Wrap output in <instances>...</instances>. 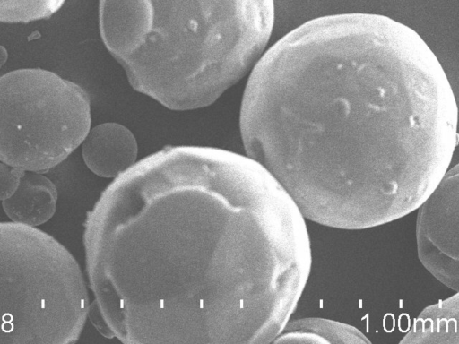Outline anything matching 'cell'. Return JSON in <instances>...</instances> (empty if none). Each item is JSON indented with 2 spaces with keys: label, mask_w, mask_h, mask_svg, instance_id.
<instances>
[{
  "label": "cell",
  "mask_w": 459,
  "mask_h": 344,
  "mask_svg": "<svg viewBox=\"0 0 459 344\" xmlns=\"http://www.w3.org/2000/svg\"><path fill=\"white\" fill-rule=\"evenodd\" d=\"M99 20L134 90L191 110L254 67L273 31L274 0H100Z\"/></svg>",
  "instance_id": "3957f363"
},
{
  "label": "cell",
  "mask_w": 459,
  "mask_h": 344,
  "mask_svg": "<svg viewBox=\"0 0 459 344\" xmlns=\"http://www.w3.org/2000/svg\"><path fill=\"white\" fill-rule=\"evenodd\" d=\"M305 217L261 164L166 147L116 177L88 213V279L107 337L270 343L307 284Z\"/></svg>",
  "instance_id": "6da1fadb"
},
{
  "label": "cell",
  "mask_w": 459,
  "mask_h": 344,
  "mask_svg": "<svg viewBox=\"0 0 459 344\" xmlns=\"http://www.w3.org/2000/svg\"><path fill=\"white\" fill-rule=\"evenodd\" d=\"M57 198V189L49 178L25 170L17 190L2 202V207L11 221L38 227L53 217Z\"/></svg>",
  "instance_id": "ba28073f"
},
{
  "label": "cell",
  "mask_w": 459,
  "mask_h": 344,
  "mask_svg": "<svg viewBox=\"0 0 459 344\" xmlns=\"http://www.w3.org/2000/svg\"><path fill=\"white\" fill-rule=\"evenodd\" d=\"M274 343H370L359 329L324 318L289 321Z\"/></svg>",
  "instance_id": "30bf717a"
},
{
  "label": "cell",
  "mask_w": 459,
  "mask_h": 344,
  "mask_svg": "<svg viewBox=\"0 0 459 344\" xmlns=\"http://www.w3.org/2000/svg\"><path fill=\"white\" fill-rule=\"evenodd\" d=\"M65 0H0V22H30L52 16Z\"/></svg>",
  "instance_id": "8fae6325"
},
{
  "label": "cell",
  "mask_w": 459,
  "mask_h": 344,
  "mask_svg": "<svg viewBox=\"0 0 459 344\" xmlns=\"http://www.w3.org/2000/svg\"><path fill=\"white\" fill-rule=\"evenodd\" d=\"M91 129L87 92L39 68L0 77V161L46 172L64 161Z\"/></svg>",
  "instance_id": "5b68a950"
},
{
  "label": "cell",
  "mask_w": 459,
  "mask_h": 344,
  "mask_svg": "<svg viewBox=\"0 0 459 344\" xmlns=\"http://www.w3.org/2000/svg\"><path fill=\"white\" fill-rule=\"evenodd\" d=\"M458 309L457 292L429 305L414 320L401 343L459 344Z\"/></svg>",
  "instance_id": "9c48e42d"
},
{
  "label": "cell",
  "mask_w": 459,
  "mask_h": 344,
  "mask_svg": "<svg viewBox=\"0 0 459 344\" xmlns=\"http://www.w3.org/2000/svg\"><path fill=\"white\" fill-rule=\"evenodd\" d=\"M25 170L0 163V201L10 198L17 190Z\"/></svg>",
  "instance_id": "7c38bea8"
},
{
  "label": "cell",
  "mask_w": 459,
  "mask_h": 344,
  "mask_svg": "<svg viewBox=\"0 0 459 344\" xmlns=\"http://www.w3.org/2000/svg\"><path fill=\"white\" fill-rule=\"evenodd\" d=\"M416 241L423 266L447 288L458 291V166L448 168L441 181L417 208Z\"/></svg>",
  "instance_id": "8992f818"
},
{
  "label": "cell",
  "mask_w": 459,
  "mask_h": 344,
  "mask_svg": "<svg viewBox=\"0 0 459 344\" xmlns=\"http://www.w3.org/2000/svg\"><path fill=\"white\" fill-rule=\"evenodd\" d=\"M81 268L55 237L0 222V343L69 344L89 311Z\"/></svg>",
  "instance_id": "277c9868"
},
{
  "label": "cell",
  "mask_w": 459,
  "mask_h": 344,
  "mask_svg": "<svg viewBox=\"0 0 459 344\" xmlns=\"http://www.w3.org/2000/svg\"><path fill=\"white\" fill-rule=\"evenodd\" d=\"M247 155L306 219L365 229L415 211L449 168L457 106L436 55L381 14L307 21L263 53L244 90Z\"/></svg>",
  "instance_id": "7a4b0ae2"
},
{
  "label": "cell",
  "mask_w": 459,
  "mask_h": 344,
  "mask_svg": "<svg viewBox=\"0 0 459 344\" xmlns=\"http://www.w3.org/2000/svg\"><path fill=\"white\" fill-rule=\"evenodd\" d=\"M137 142L126 126L113 122L90 129L82 142V154L89 169L99 176L116 178L136 161Z\"/></svg>",
  "instance_id": "52a82bcc"
},
{
  "label": "cell",
  "mask_w": 459,
  "mask_h": 344,
  "mask_svg": "<svg viewBox=\"0 0 459 344\" xmlns=\"http://www.w3.org/2000/svg\"><path fill=\"white\" fill-rule=\"evenodd\" d=\"M7 60V52L5 48L0 46V67L5 63Z\"/></svg>",
  "instance_id": "4fadbf2b"
}]
</instances>
